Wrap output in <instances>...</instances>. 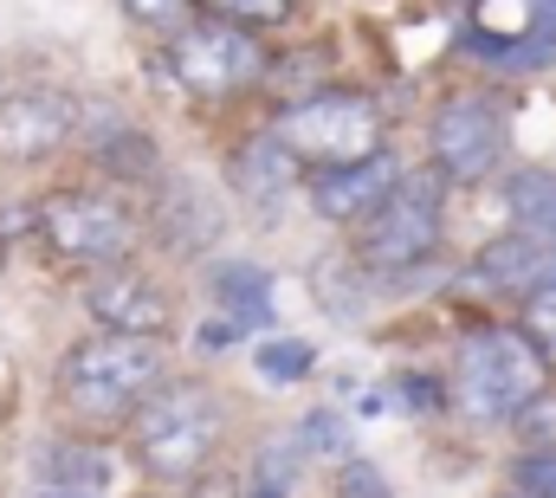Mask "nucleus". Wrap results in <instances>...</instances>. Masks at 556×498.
Segmentation results:
<instances>
[{
	"instance_id": "a878e982",
	"label": "nucleus",
	"mask_w": 556,
	"mask_h": 498,
	"mask_svg": "<svg viewBox=\"0 0 556 498\" xmlns=\"http://www.w3.org/2000/svg\"><path fill=\"white\" fill-rule=\"evenodd\" d=\"M511 486H518L525 498H556V447L551 453H518Z\"/></svg>"
},
{
	"instance_id": "1a4fd4ad",
	"label": "nucleus",
	"mask_w": 556,
	"mask_h": 498,
	"mask_svg": "<svg viewBox=\"0 0 556 498\" xmlns=\"http://www.w3.org/2000/svg\"><path fill=\"white\" fill-rule=\"evenodd\" d=\"M466 52L498 72H531L556 59V0H472Z\"/></svg>"
},
{
	"instance_id": "bb28decb",
	"label": "nucleus",
	"mask_w": 556,
	"mask_h": 498,
	"mask_svg": "<svg viewBox=\"0 0 556 498\" xmlns=\"http://www.w3.org/2000/svg\"><path fill=\"white\" fill-rule=\"evenodd\" d=\"M227 344H240V324H227V318H214V324L201 331V350H227Z\"/></svg>"
},
{
	"instance_id": "f03ea898",
	"label": "nucleus",
	"mask_w": 556,
	"mask_h": 498,
	"mask_svg": "<svg viewBox=\"0 0 556 498\" xmlns=\"http://www.w3.org/2000/svg\"><path fill=\"white\" fill-rule=\"evenodd\" d=\"M155 382H168L162 344H149V337H117V331L72 344V350L59 357V375H52L59 401H65L72 414H85V421H130V408H137Z\"/></svg>"
},
{
	"instance_id": "9d476101",
	"label": "nucleus",
	"mask_w": 556,
	"mask_h": 498,
	"mask_svg": "<svg viewBox=\"0 0 556 498\" xmlns=\"http://www.w3.org/2000/svg\"><path fill=\"white\" fill-rule=\"evenodd\" d=\"M85 124V111H78V98H65V91H20V98H7L0 104V162H46V155H59L72 136Z\"/></svg>"
},
{
	"instance_id": "c756f323",
	"label": "nucleus",
	"mask_w": 556,
	"mask_h": 498,
	"mask_svg": "<svg viewBox=\"0 0 556 498\" xmlns=\"http://www.w3.org/2000/svg\"><path fill=\"white\" fill-rule=\"evenodd\" d=\"M505 498H525V493H505Z\"/></svg>"
},
{
	"instance_id": "b1692460",
	"label": "nucleus",
	"mask_w": 556,
	"mask_h": 498,
	"mask_svg": "<svg viewBox=\"0 0 556 498\" xmlns=\"http://www.w3.org/2000/svg\"><path fill=\"white\" fill-rule=\"evenodd\" d=\"M525 337H531L538 350H556V278H544V285L525 291Z\"/></svg>"
},
{
	"instance_id": "f8f14e48",
	"label": "nucleus",
	"mask_w": 556,
	"mask_h": 498,
	"mask_svg": "<svg viewBox=\"0 0 556 498\" xmlns=\"http://www.w3.org/2000/svg\"><path fill=\"white\" fill-rule=\"evenodd\" d=\"M395 175H402V162H395L389 149H376V155H363V162L317 169V175L304 182V195H311V208H317L330 227H363V221L376 214V201L395 188Z\"/></svg>"
},
{
	"instance_id": "ddd939ff",
	"label": "nucleus",
	"mask_w": 556,
	"mask_h": 498,
	"mask_svg": "<svg viewBox=\"0 0 556 498\" xmlns=\"http://www.w3.org/2000/svg\"><path fill=\"white\" fill-rule=\"evenodd\" d=\"M117 473H124V460H117L111 447H98V440H59V447H46V460H39L46 493H59V498L117 493Z\"/></svg>"
},
{
	"instance_id": "f3484780",
	"label": "nucleus",
	"mask_w": 556,
	"mask_h": 498,
	"mask_svg": "<svg viewBox=\"0 0 556 498\" xmlns=\"http://www.w3.org/2000/svg\"><path fill=\"white\" fill-rule=\"evenodd\" d=\"M505 214H511V234L531 240V247H556V175L551 169H525L505 195Z\"/></svg>"
},
{
	"instance_id": "2eb2a0df",
	"label": "nucleus",
	"mask_w": 556,
	"mask_h": 498,
	"mask_svg": "<svg viewBox=\"0 0 556 498\" xmlns=\"http://www.w3.org/2000/svg\"><path fill=\"white\" fill-rule=\"evenodd\" d=\"M155 227H162V247L168 252H201L214 240V201H207L188 175H175V182H162V214H155Z\"/></svg>"
},
{
	"instance_id": "cd10ccee",
	"label": "nucleus",
	"mask_w": 556,
	"mask_h": 498,
	"mask_svg": "<svg viewBox=\"0 0 556 498\" xmlns=\"http://www.w3.org/2000/svg\"><path fill=\"white\" fill-rule=\"evenodd\" d=\"M551 278H556V247H551Z\"/></svg>"
},
{
	"instance_id": "393cba45",
	"label": "nucleus",
	"mask_w": 556,
	"mask_h": 498,
	"mask_svg": "<svg viewBox=\"0 0 556 498\" xmlns=\"http://www.w3.org/2000/svg\"><path fill=\"white\" fill-rule=\"evenodd\" d=\"M117 7H124L137 26H149V33H168V39H175V33L188 26V13H194V0H117Z\"/></svg>"
},
{
	"instance_id": "4be33fe9",
	"label": "nucleus",
	"mask_w": 556,
	"mask_h": 498,
	"mask_svg": "<svg viewBox=\"0 0 556 498\" xmlns=\"http://www.w3.org/2000/svg\"><path fill=\"white\" fill-rule=\"evenodd\" d=\"M511 427H518L525 453H551L556 447V388H538V395L511 414Z\"/></svg>"
},
{
	"instance_id": "0eeeda50",
	"label": "nucleus",
	"mask_w": 556,
	"mask_h": 498,
	"mask_svg": "<svg viewBox=\"0 0 556 498\" xmlns=\"http://www.w3.org/2000/svg\"><path fill=\"white\" fill-rule=\"evenodd\" d=\"M39 234L72 265H117L137 247V214L104 188H65L39 208Z\"/></svg>"
},
{
	"instance_id": "6e6552de",
	"label": "nucleus",
	"mask_w": 556,
	"mask_h": 498,
	"mask_svg": "<svg viewBox=\"0 0 556 498\" xmlns=\"http://www.w3.org/2000/svg\"><path fill=\"white\" fill-rule=\"evenodd\" d=\"M511 149V124H505V104L485 98V91H459L433 111L427 124V162L446 175V182H485Z\"/></svg>"
},
{
	"instance_id": "a211bd4d",
	"label": "nucleus",
	"mask_w": 556,
	"mask_h": 498,
	"mask_svg": "<svg viewBox=\"0 0 556 498\" xmlns=\"http://www.w3.org/2000/svg\"><path fill=\"white\" fill-rule=\"evenodd\" d=\"M233 175H240V188L253 195V201H278L291 182H304V169L278 149L273 136H260V142H247L240 149V162H233Z\"/></svg>"
},
{
	"instance_id": "4468645a",
	"label": "nucleus",
	"mask_w": 556,
	"mask_h": 498,
	"mask_svg": "<svg viewBox=\"0 0 556 498\" xmlns=\"http://www.w3.org/2000/svg\"><path fill=\"white\" fill-rule=\"evenodd\" d=\"M544 278H551V247H531L518 234L492 240V247L472 259V272H466V285H479V291H531Z\"/></svg>"
},
{
	"instance_id": "7c9ffc66",
	"label": "nucleus",
	"mask_w": 556,
	"mask_h": 498,
	"mask_svg": "<svg viewBox=\"0 0 556 498\" xmlns=\"http://www.w3.org/2000/svg\"><path fill=\"white\" fill-rule=\"evenodd\" d=\"M46 498H59V493H46Z\"/></svg>"
},
{
	"instance_id": "9b49d317",
	"label": "nucleus",
	"mask_w": 556,
	"mask_h": 498,
	"mask_svg": "<svg viewBox=\"0 0 556 498\" xmlns=\"http://www.w3.org/2000/svg\"><path fill=\"white\" fill-rule=\"evenodd\" d=\"M85 311L104 324V331H117V337H162L168 331V318H175V304H168V291L149 278V272H130V265H104L91 285H85Z\"/></svg>"
},
{
	"instance_id": "c85d7f7f",
	"label": "nucleus",
	"mask_w": 556,
	"mask_h": 498,
	"mask_svg": "<svg viewBox=\"0 0 556 498\" xmlns=\"http://www.w3.org/2000/svg\"><path fill=\"white\" fill-rule=\"evenodd\" d=\"M0 265H7V247H0Z\"/></svg>"
},
{
	"instance_id": "dca6fc26",
	"label": "nucleus",
	"mask_w": 556,
	"mask_h": 498,
	"mask_svg": "<svg viewBox=\"0 0 556 498\" xmlns=\"http://www.w3.org/2000/svg\"><path fill=\"white\" fill-rule=\"evenodd\" d=\"M214 304H220L227 324L266 331V324H273V278H266L260 265H247V259H227V265L214 272Z\"/></svg>"
},
{
	"instance_id": "20e7f679",
	"label": "nucleus",
	"mask_w": 556,
	"mask_h": 498,
	"mask_svg": "<svg viewBox=\"0 0 556 498\" xmlns=\"http://www.w3.org/2000/svg\"><path fill=\"white\" fill-rule=\"evenodd\" d=\"M440 227H446V175L433 162L402 169L395 188L376 201V214L356 234V265L369 278L376 272H415L420 259L440 247Z\"/></svg>"
},
{
	"instance_id": "aec40b11",
	"label": "nucleus",
	"mask_w": 556,
	"mask_h": 498,
	"mask_svg": "<svg viewBox=\"0 0 556 498\" xmlns=\"http://www.w3.org/2000/svg\"><path fill=\"white\" fill-rule=\"evenodd\" d=\"M298 493V447L291 440H266L253 460V498H291Z\"/></svg>"
},
{
	"instance_id": "39448f33",
	"label": "nucleus",
	"mask_w": 556,
	"mask_h": 498,
	"mask_svg": "<svg viewBox=\"0 0 556 498\" xmlns=\"http://www.w3.org/2000/svg\"><path fill=\"white\" fill-rule=\"evenodd\" d=\"M273 142L298 169H343L382 149V104L363 91H317L278 117Z\"/></svg>"
},
{
	"instance_id": "7ed1b4c3",
	"label": "nucleus",
	"mask_w": 556,
	"mask_h": 498,
	"mask_svg": "<svg viewBox=\"0 0 556 498\" xmlns=\"http://www.w3.org/2000/svg\"><path fill=\"white\" fill-rule=\"evenodd\" d=\"M453 401L472 414V421H511L538 388H551V357L511 331V324H485V331H466L453 344V375H446Z\"/></svg>"
},
{
	"instance_id": "5701e85b",
	"label": "nucleus",
	"mask_w": 556,
	"mask_h": 498,
	"mask_svg": "<svg viewBox=\"0 0 556 498\" xmlns=\"http://www.w3.org/2000/svg\"><path fill=\"white\" fill-rule=\"evenodd\" d=\"M207 20H227V26H278L298 0H194Z\"/></svg>"
},
{
	"instance_id": "412c9836",
	"label": "nucleus",
	"mask_w": 556,
	"mask_h": 498,
	"mask_svg": "<svg viewBox=\"0 0 556 498\" xmlns=\"http://www.w3.org/2000/svg\"><path fill=\"white\" fill-rule=\"evenodd\" d=\"M253 370H260V382L291 388L298 375L311 370V344H304V337H266V344L253 350Z\"/></svg>"
},
{
	"instance_id": "6ab92c4d",
	"label": "nucleus",
	"mask_w": 556,
	"mask_h": 498,
	"mask_svg": "<svg viewBox=\"0 0 556 498\" xmlns=\"http://www.w3.org/2000/svg\"><path fill=\"white\" fill-rule=\"evenodd\" d=\"M291 447H298V453H317V460H356V453H350V421H343L337 408L304 414V427L291 434Z\"/></svg>"
},
{
	"instance_id": "423d86ee",
	"label": "nucleus",
	"mask_w": 556,
	"mask_h": 498,
	"mask_svg": "<svg viewBox=\"0 0 556 498\" xmlns=\"http://www.w3.org/2000/svg\"><path fill=\"white\" fill-rule=\"evenodd\" d=\"M168 72L194 98H240L266 78V46L227 20H188L168 39Z\"/></svg>"
},
{
	"instance_id": "f257e3e1",
	"label": "nucleus",
	"mask_w": 556,
	"mask_h": 498,
	"mask_svg": "<svg viewBox=\"0 0 556 498\" xmlns=\"http://www.w3.org/2000/svg\"><path fill=\"white\" fill-rule=\"evenodd\" d=\"M227 440V408L201 382H155L130 408V460L155 486H188Z\"/></svg>"
}]
</instances>
